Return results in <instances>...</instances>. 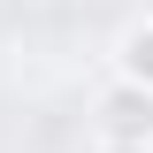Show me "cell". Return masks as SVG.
I'll use <instances>...</instances> for the list:
<instances>
[{
    "mask_svg": "<svg viewBox=\"0 0 153 153\" xmlns=\"http://www.w3.org/2000/svg\"><path fill=\"white\" fill-rule=\"evenodd\" d=\"M100 146H107V153H138V146H153V84L115 76V92L100 100Z\"/></svg>",
    "mask_w": 153,
    "mask_h": 153,
    "instance_id": "6da1fadb",
    "label": "cell"
},
{
    "mask_svg": "<svg viewBox=\"0 0 153 153\" xmlns=\"http://www.w3.org/2000/svg\"><path fill=\"white\" fill-rule=\"evenodd\" d=\"M115 69L130 76V84H153V16L123 31V46H115Z\"/></svg>",
    "mask_w": 153,
    "mask_h": 153,
    "instance_id": "7a4b0ae2",
    "label": "cell"
},
{
    "mask_svg": "<svg viewBox=\"0 0 153 153\" xmlns=\"http://www.w3.org/2000/svg\"><path fill=\"white\" fill-rule=\"evenodd\" d=\"M138 153H153V146H138Z\"/></svg>",
    "mask_w": 153,
    "mask_h": 153,
    "instance_id": "3957f363",
    "label": "cell"
}]
</instances>
